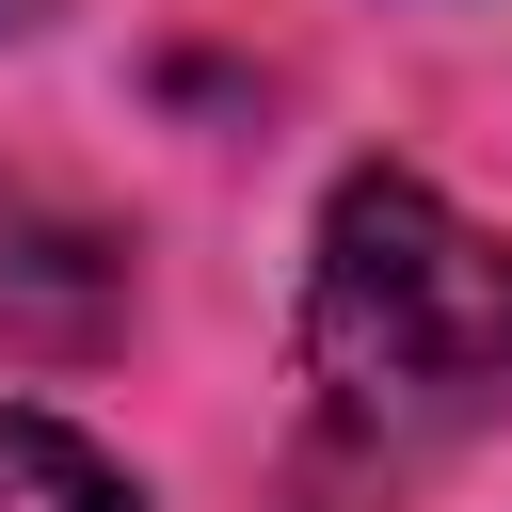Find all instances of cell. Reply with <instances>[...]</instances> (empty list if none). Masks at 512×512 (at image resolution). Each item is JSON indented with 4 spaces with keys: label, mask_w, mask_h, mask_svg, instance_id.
Wrapping results in <instances>:
<instances>
[{
    "label": "cell",
    "mask_w": 512,
    "mask_h": 512,
    "mask_svg": "<svg viewBox=\"0 0 512 512\" xmlns=\"http://www.w3.org/2000/svg\"><path fill=\"white\" fill-rule=\"evenodd\" d=\"M304 384L368 448H448L512 416V240L432 176H352L304 256Z\"/></svg>",
    "instance_id": "1"
},
{
    "label": "cell",
    "mask_w": 512,
    "mask_h": 512,
    "mask_svg": "<svg viewBox=\"0 0 512 512\" xmlns=\"http://www.w3.org/2000/svg\"><path fill=\"white\" fill-rule=\"evenodd\" d=\"M128 320V240L80 192H0V336L16 352H96Z\"/></svg>",
    "instance_id": "2"
},
{
    "label": "cell",
    "mask_w": 512,
    "mask_h": 512,
    "mask_svg": "<svg viewBox=\"0 0 512 512\" xmlns=\"http://www.w3.org/2000/svg\"><path fill=\"white\" fill-rule=\"evenodd\" d=\"M0 512H144L80 432H48V416H0Z\"/></svg>",
    "instance_id": "3"
},
{
    "label": "cell",
    "mask_w": 512,
    "mask_h": 512,
    "mask_svg": "<svg viewBox=\"0 0 512 512\" xmlns=\"http://www.w3.org/2000/svg\"><path fill=\"white\" fill-rule=\"evenodd\" d=\"M32 16H48V0H0V32H32Z\"/></svg>",
    "instance_id": "4"
}]
</instances>
